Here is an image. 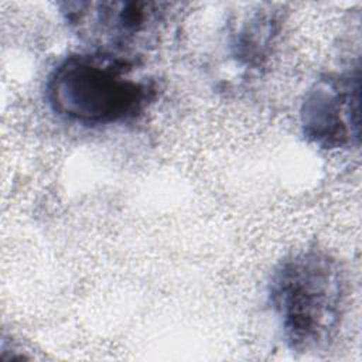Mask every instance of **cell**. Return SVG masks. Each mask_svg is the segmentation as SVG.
<instances>
[{"instance_id":"cell-4","label":"cell","mask_w":362,"mask_h":362,"mask_svg":"<svg viewBox=\"0 0 362 362\" xmlns=\"http://www.w3.org/2000/svg\"><path fill=\"white\" fill-rule=\"evenodd\" d=\"M304 136L322 148H342L359 140V68L320 78L300 112Z\"/></svg>"},{"instance_id":"cell-2","label":"cell","mask_w":362,"mask_h":362,"mask_svg":"<svg viewBox=\"0 0 362 362\" xmlns=\"http://www.w3.org/2000/svg\"><path fill=\"white\" fill-rule=\"evenodd\" d=\"M269 298L287 345L317 352L334 339L345 305V277L339 263L322 250H304L280 263Z\"/></svg>"},{"instance_id":"cell-3","label":"cell","mask_w":362,"mask_h":362,"mask_svg":"<svg viewBox=\"0 0 362 362\" xmlns=\"http://www.w3.org/2000/svg\"><path fill=\"white\" fill-rule=\"evenodd\" d=\"M62 16L93 51L130 57L151 45L168 17V3L147 0L68 1Z\"/></svg>"},{"instance_id":"cell-1","label":"cell","mask_w":362,"mask_h":362,"mask_svg":"<svg viewBox=\"0 0 362 362\" xmlns=\"http://www.w3.org/2000/svg\"><path fill=\"white\" fill-rule=\"evenodd\" d=\"M156 83L132 57L107 52L74 54L47 81V99L59 116L88 126L123 123L154 100Z\"/></svg>"}]
</instances>
